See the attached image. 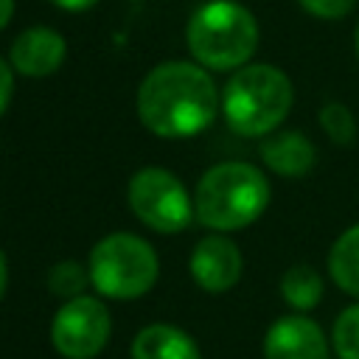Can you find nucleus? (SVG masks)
Returning a JSON list of instances; mask_svg holds the SVG:
<instances>
[{"label": "nucleus", "mask_w": 359, "mask_h": 359, "mask_svg": "<svg viewBox=\"0 0 359 359\" xmlns=\"http://www.w3.org/2000/svg\"><path fill=\"white\" fill-rule=\"evenodd\" d=\"M137 118L157 137H194L222 107L219 90L199 62H160L137 87Z\"/></svg>", "instance_id": "obj_1"}, {"label": "nucleus", "mask_w": 359, "mask_h": 359, "mask_svg": "<svg viewBox=\"0 0 359 359\" xmlns=\"http://www.w3.org/2000/svg\"><path fill=\"white\" fill-rule=\"evenodd\" d=\"M269 205V182L250 163H219L208 168L194 191L196 222L213 233H230L252 224Z\"/></svg>", "instance_id": "obj_2"}, {"label": "nucleus", "mask_w": 359, "mask_h": 359, "mask_svg": "<svg viewBox=\"0 0 359 359\" xmlns=\"http://www.w3.org/2000/svg\"><path fill=\"white\" fill-rule=\"evenodd\" d=\"M294 101L289 76L275 65L238 67L222 95V112L233 132L244 137H261L278 129Z\"/></svg>", "instance_id": "obj_3"}, {"label": "nucleus", "mask_w": 359, "mask_h": 359, "mask_svg": "<svg viewBox=\"0 0 359 359\" xmlns=\"http://www.w3.org/2000/svg\"><path fill=\"white\" fill-rule=\"evenodd\" d=\"M185 42L202 67L238 70L258 48V22L236 0H208L191 14Z\"/></svg>", "instance_id": "obj_4"}, {"label": "nucleus", "mask_w": 359, "mask_h": 359, "mask_svg": "<svg viewBox=\"0 0 359 359\" xmlns=\"http://www.w3.org/2000/svg\"><path fill=\"white\" fill-rule=\"evenodd\" d=\"M90 283L101 297L135 300L146 294L160 275L154 247L135 233H109L90 250Z\"/></svg>", "instance_id": "obj_5"}, {"label": "nucleus", "mask_w": 359, "mask_h": 359, "mask_svg": "<svg viewBox=\"0 0 359 359\" xmlns=\"http://www.w3.org/2000/svg\"><path fill=\"white\" fill-rule=\"evenodd\" d=\"M126 202L149 230L165 236L185 230L191 219H196L194 199L188 196L182 180L160 165H146L132 174Z\"/></svg>", "instance_id": "obj_6"}, {"label": "nucleus", "mask_w": 359, "mask_h": 359, "mask_svg": "<svg viewBox=\"0 0 359 359\" xmlns=\"http://www.w3.org/2000/svg\"><path fill=\"white\" fill-rule=\"evenodd\" d=\"M112 334V314L104 300L79 294L59 306L50 323V342L65 359H95Z\"/></svg>", "instance_id": "obj_7"}, {"label": "nucleus", "mask_w": 359, "mask_h": 359, "mask_svg": "<svg viewBox=\"0 0 359 359\" xmlns=\"http://www.w3.org/2000/svg\"><path fill=\"white\" fill-rule=\"evenodd\" d=\"M241 266H244L241 250L224 233H213V236L199 238L194 244V252L188 261L194 283L205 292H213V294L233 289L241 278Z\"/></svg>", "instance_id": "obj_8"}, {"label": "nucleus", "mask_w": 359, "mask_h": 359, "mask_svg": "<svg viewBox=\"0 0 359 359\" xmlns=\"http://www.w3.org/2000/svg\"><path fill=\"white\" fill-rule=\"evenodd\" d=\"M67 56V42L56 28L31 25L14 36L8 48V62L17 73L28 79H45L62 67Z\"/></svg>", "instance_id": "obj_9"}, {"label": "nucleus", "mask_w": 359, "mask_h": 359, "mask_svg": "<svg viewBox=\"0 0 359 359\" xmlns=\"http://www.w3.org/2000/svg\"><path fill=\"white\" fill-rule=\"evenodd\" d=\"M264 359H328V342L323 328L303 317H278L264 337Z\"/></svg>", "instance_id": "obj_10"}, {"label": "nucleus", "mask_w": 359, "mask_h": 359, "mask_svg": "<svg viewBox=\"0 0 359 359\" xmlns=\"http://www.w3.org/2000/svg\"><path fill=\"white\" fill-rule=\"evenodd\" d=\"M261 160L269 171H275L280 177H303L314 168L317 151L306 135L278 132L261 143Z\"/></svg>", "instance_id": "obj_11"}, {"label": "nucleus", "mask_w": 359, "mask_h": 359, "mask_svg": "<svg viewBox=\"0 0 359 359\" xmlns=\"http://www.w3.org/2000/svg\"><path fill=\"white\" fill-rule=\"evenodd\" d=\"M132 359H202L191 334L171 323H151L132 339Z\"/></svg>", "instance_id": "obj_12"}, {"label": "nucleus", "mask_w": 359, "mask_h": 359, "mask_svg": "<svg viewBox=\"0 0 359 359\" xmlns=\"http://www.w3.org/2000/svg\"><path fill=\"white\" fill-rule=\"evenodd\" d=\"M328 272L342 292L359 297V224L348 227L334 241L328 252Z\"/></svg>", "instance_id": "obj_13"}, {"label": "nucleus", "mask_w": 359, "mask_h": 359, "mask_svg": "<svg viewBox=\"0 0 359 359\" xmlns=\"http://www.w3.org/2000/svg\"><path fill=\"white\" fill-rule=\"evenodd\" d=\"M280 294H283V300H286L292 309L309 311V309H314V306L320 303V297H323V278H320V272H317L314 266H309V264H294V266H289V269L283 272V278H280Z\"/></svg>", "instance_id": "obj_14"}, {"label": "nucleus", "mask_w": 359, "mask_h": 359, "mask_svg": "<svg viewBox=\"0 0 359 359\" xmlns=\"http://www.w3.org/2000/svg\"><path fill=\"white\" fill-rule=\"evenodd\" d=\"M90 283V269L81 266L79 261H59L50 266L48 272V289L62 297V300H70V297H79L84 294V286Z\"/></svg>", "instance_id": "obj_15"}, {"label": "nucleus", "mask_w": 359, "mask_h": 359, "mask_svg": "<svg viewBox=\"0 0 359 359\" xmlns=\"http://www.w3.org/2000/svg\"><path fill=\"white\" fill-rule=\"evenodd\" d=\"M320 126L328 135V140L337 146H351L356 140V121H353L351 109L339 101H328L320 109Z\"/></svg>", "instance_id": "obj_16"}, {"label": "nucleus", "mask_w": 359, "mask_h": 359, "mask_svg": "<svg viewBox=\"0 0 359 359\" xmlns=\"http://www.w3.org/2000/svg\"><path fill=\"white\" fill-rule=\"evenodd\" d=\"M331 342L339 359H359V303L348 306L331 331Z\"/></svg>", "instance_id": "obj_17"}, {"label": "nucleus", "mask_w": 359, "mask_h": 359, "mask_svg": "<svg viewBox=\"0 0 359 359\" xmlns=\"http://www.w3.org/2000/svg\"><path fill=\"white\" fill-rule=\"evenodd\" d=\"M300 8L317 20H342L353 11L356 0H297Z\"/></svg>", "instance_id": "obj_18"}, {"label": "nucleus", "mask_w": 359, "mask_h": 359, "mask_svg": "<svg viewBox=\"0 0 359 359\" xmlns=\"http://www.w3.org/2000/svg\"><path fill=\"white\" fill-rule=\"evenodd\" d=\"M11 95H14V67L11 62L0 59V115L8 109Z\"/></svg>", "instance_id": "obj_19"}, {"label": "nucleus", "mask_w": 359, "mask_h": 359, "mask_svg": "<svg viewBox=\"0 0 359 359\" xmlns=\"http://www.w3.org/2000/svg\"><path fill=\"white\" fill-rule=\"evenodd\" d=\"M56 8H62V11H70V14H79V11H87V8H93L98 0H50Z\"/></svg>", "instance_id": "obj_20"}, {"label": "nucleus", "mask_w": 359, "mask_h": 359, "mask_svg": "<svg viewBox=\"0 0 359 359\" xmlns=\"http://www.w3.org/2000/svg\"><path fill=\"white\" fill-rule=\"evenodd\" d=\"M11 14H14V0H0V31L11 22Z\"/></svg>", "instance_id": "obj_21"}, {"label": "nucleus", "mask_w": 359, "mask_h": 359, "mask_svg": "<svg viewBox=\"0 0 359 359\" xmlns=\"http://www.w3.org/2000/svg\"><path fill=\"white\" fill-rule=\"evenodd\" d=\"M6 286H8V264H6V255L0 250V300L6 294Z\"/></svg>", "instance_id": "obj_22"}, {"label": "nucleus", "mask_w": 359, "mask_h": 359, "mask_svg": "<svg viewBox=\"0 0 359 359\" xmlns=\"http://www.w3.org/2000/svg\"><path fill=\"white\" fill-rule=\"evenodd\" d=\"M356 53H359V25H356Z\"/></svg>", "instance_id": "obj_23"}]
</instances>
